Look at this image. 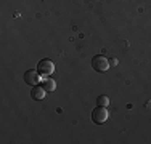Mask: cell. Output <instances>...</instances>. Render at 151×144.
<instances>
[{
	"label": "cell",
	"instance_id": "8992f818",
	"mask_svg": "<svg viewBox=\"0 0 151 144\" xmlns=\"http://www.w3.org/2000/svg\"><path fill=\"white\" fill-rule=\"evenodd\" d=\"M42 86L47 90V91H53V90L56 88V83H55V80L53 78H50V77H47L44 82H42Z\"/></svg>",
	"mask_w": 151,
	"mask_h": 144
},
{
	"label": "cell",
	"instance_id": "52a82bcc",
	"mask_svg": "<svg viewBox=\"0 0 151 144\" xmlns=\"http://www.w3.org/2000/svg\"><path fill=\"white\" fill-rule=\"evenodd\" d=\"M96 103H98V106H108L109 104V98H108L106 95H101V96H98V99H96Z\"/></svg>",
	"mask_w": 151,
	"mask_h": 144
},
{
	"label": "cell",
	"instance_id": "5b68a950",
	"mask_svg": "<svg viewBox=\"0 0 151 144\" xmlns=\"http://www.w3.org/2000/svg\"><path fill=\"white\" fill-rule=\"evenodd\" d=\"M45 93H47V90L44 88V86H32V90H31V96H32V99H37V101H40V99H44L45 98Z\"/></svg>",
	"mask_w": 151,
	"mask_h": 144
},
{
	"label": "cell",
	"instance_id": "6da1fadb",
	"mask_svg": "<svg viewBox=\"0 0 151 144\" xmlns=\"http://www.w3.org/2000/svg\"><path fill=\"white\" fill-rule=\"evenodd\" d=\"M108 110H106V107L105 106H96L95 109L92 110V120L95 122L96 125H100V123H105V122L108 120Z\"/></svg>",
	"mask_w": 151,
	"mask_h": 144
},
{
	"label": "cell",
	"instance_id": "7a4b0ae2",
	"mask_svg": "<svg viewBox=\"0 0 151 144\" xmlns=\"http://www.w3.org/2000/svg\"><path fill=\"white\" fill-rule=\"evenodd\" d=\"M92 66L96 72H106L109 69V61H108L105 56L96 55V56H93V59H92Z\"/></svg>",
	"mask_w": 151,
	"mask_h": 144
},
{
	"label": "cell",
	"instance_id": "277c9868",
	"mask_svg": "<svg viewBox=\"0 0 151 144\" xmlns=\"http://www.w3.org/2000/svg\"><path fill=\"white\" fill-rule=\"evenodd\" d=\"M39 71H35V69H29V71H26V74H24V82H26L27 85H31V86H35L39 83V80H40V77H39Z\"/></svg>",
	"mask_w": 151,
	"mask_h": 144
},
{
	"label": "cell",
	"instance_id": "3957f363",
	"mask_svg": "<svg viewBox=\"0 0 151 144\" xmlns=\"http://www.w3.org/2000/svg\"><path fill=\"white\" fill-rule=\"evenodd\" d=\"M37 71L40 75L48 77V75H52L53 71H55V64L50 59H42V61H39V64H37Z\"/></svg>",
	"mask_w": 151,
	"mask_h": 144
}]
</instances>
